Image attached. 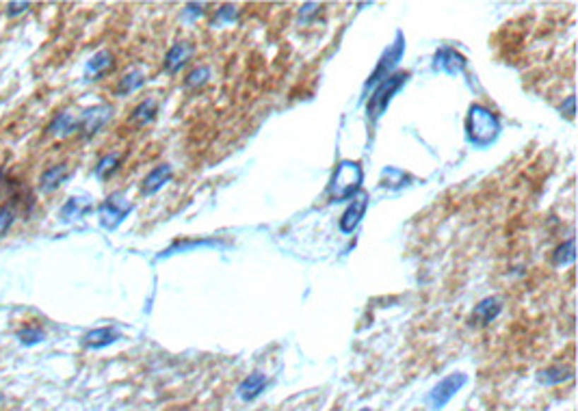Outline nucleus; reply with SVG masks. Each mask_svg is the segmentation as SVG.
Wrapping results in <instances>:
<instances>
[{"label": "nucleus", "instance_id": "nucleus-1", "mask_svg": "<svg viewBox=\"0 0 578 411\" xmlns=\"http://www.w3.org/2000/svg\"><path fill=\"white\" fill-rule=\"evenodd\" d=\"M466 132L468 141L477 148H488L490 143L496 141V136L500 132V121L498 117L485 109V107H470L468 119H466Z\"/></svg>", "mask_w": 578, "mask_h": 411}, {"label": "nucleus", "instance_id": "nucleus-2", "mask_svg": "<svg viewBox=\"0 0 578 411\" xmlns=\"http://www.w3.org/2000/svg\"><path fill=\"white\" fill-rule=\"evenodd\" d=\"M362 180H364L362 167L353 160H343L334 171V178L329 184V197L334 201L353 199L362 189Z\"/></svg>", "mask_w": 578, "mask_h": 411}, {"label": "nucleus", "instance_id": "nucleus-3", "mask_svg": "<svg viewBox=\"0 0 578 411\" xmlns=\"http://www.w3.org/2000/svg\"><path fill=\"white\" fill-rule=\"evenodd\" d=\"M410 81V74L407 72H396V74H392V76H388L386 81H382L377 87H375V91H372V95H370V100H368V105H366V113H368V119L370 121H377L384 113H386V109H388V105H390V100L394 97V93Z\"/></svg>", "mask_w": 578, "mask_h": 411}, {"label": "nucleus", "instance_id": "nucleus-4", "mask_svg": "<svg viewBox=\"0 0 578 411\" xmlns=\"http://www.w3.org/2000/svg\"><path fill=\"white\" fill-rule=\"evenodd\" d=\"M466 383H468V374L466 372H451V374H447L444 379H440L431 388V392L427 394L429 409L431 411H442L464 390Z\"/></svg>", "mask_w": 578, "mask_h": 411}, {"label": "nucleus", "instance_id": "nucleus-5", "mask_svg": "<svg viewBox=\"0 0 578 411\" xmlns=\"http://www.w3.org/2000/svg\"><path fill=\"white\" fill-rule=\"evenodd\" d=\"M130 213H132V203L122 193H111L98 206L100 225L105 230H117Z\"/></svg>", "mask_w": 578, "mask_h": 411}, {"label": "nucleus", "instance_id": "nucleus-6", "mask_svg": "<svg viewBox=\"0 0 578 411\" xmlns=\"http://www.w3.org/2000/svg\"><path fill=\"white\" fill-rule=\"evenodd\" d=\"M403 52H405V37H403V32L399 30V32H396V37H394V42H392V44L388 46V50L382 54V59H379V63H377V67H375V72H372V74L368 76L366 89L375 87V85H379L382 81H386L388 76H392L394 67L399 65Z\"/></svg>", "mask_w": 578, "mask_h": 411}, {"label": "nucleus", "instance_id": "nucleus-7", "mask_svg": "<svg viewBox=\"0 0 578 411\" xmlns=\"http://www.w3.org/2000/svg\"><path fill=\"white\" fill-rule=\"evenodd\" d=\"M113 117V107L111 105H95L89 107L87 111H83V115L78 117V132L85 136V139H91L95 136L102 128L109 124V119Z\"/></svg>", "mask_w": 578, "mask_h": 411}, {"label": "nucleus", "instance_id": "nucleus-8", "mask_svg": "<svg viewBox=\"0 0 578 411\" xmlns=\"http://www.w3.org/2000/svg\"><path fill=\"white\" fill-rule=\"evenodd\" d=\"M117 340H122V333L117 327H98V329H91L83 335L81 345L89 351H100V349H107L111 345H115Z\"/></svg>", "mask_w": 578, "mask_h": 411}, {"label": "nucleus", "instance_id": "nucleus-9", "mask_svg": "<svg viewBox=\"0 0 578 411\" xmlns=\"http://www.w3.org/2000/svg\"><path fill=\"white\" fill-rule=\"evenodd\" d=\"M366 208H368V195L360 191L351 199V203L347 206V210L343 213V217H340V230H343L345 234H351L360 225V221L364 219Z\"/></svg>", "mask_w": 578, "mask_h": 411}, {"label": "nucleus", "instance_id": "nucleus-10", "mask_svg": "<svg viewBox=\"0 0 578 411\" xmlns=\"http://www.w3.org/2000/svg\"><path fill=\"white\" fill-rule=\"evenodd\" d=\"M502 312V301L498 297H485L481 299L470 314V325H490L492 321L498 318Z\"/></svg>", "mask_w": 578, "mask_h": 411}, {"label": "nucleus", "instance_id": "nucleus-11", "mask_svg": "<svg viewBox=\"0 0 578 411\" xmlns=\"http://www.w3.org/2000/svg\"><path fill=\"white\" fill-rule=\"evenodd\" d=\"M433 67L444 74H461L466 70V59L453 48H440L433 56Z\"/></svg>", "mask_w": 578, "mask_h": 411}, {"label": "nucleus", "instance_id": "nucleus-12", "mask_svg": "<svg viewBox=\"0 0 578 411\" xmlns=\"http://www.w3.org/2000/svg\"><path fill=\"white\" fill-rule=\"evenodd\" d=\"M174 178V169H172V165H167V162H163V165H156L150 174L143 178V182H141V195H146V197H152V195H156L169 180Z\"/></svg>", "mask_w": 578, "mask_h": 411}, {"label": "nucleus", "instance_id": "nucleus-13", "mask_svg": "<svg viewBox=\"0 0 578 411\" xmlns=\"http://www.w3.org/2000/svg\"><path fill=\"white\" fill-rule=\"evenodd\" d=\"M191 54H193V46H191V44H187V42L174 44L172 48L167 50V54H165L163 70H165L167 74H176V72H180L182 67L187 65V61L191 59Z\"/></svg>", "mask_w": 578, "mask_h": 411}, {"label": "nucleus", "instance_id": "nucleus-14", "mask_svg": "<svg viewBox=\"0 0 578 411\" xmlns=\"http://www.w3.org/2000/svg\"><path fill=\"white\" fill-rule=\"evenodd\" d=\"M266 383H269L266 374L252 372L249 376H245V379L239 383V388H236V396H239L243 403H252V400H256L264 392Z\"/></svg>", "mask_w": 578, "mask_h": 411}, {"label": "nucleus", "instance_id": "nucleus-15", "mask_svg": "<svg viewBox=\"0 0 578 411\" xmlns=\"http://www.w3.org/2000/svg\"><path fill=\"white\" fill-rule=\"evenodd\" d=\"M67 178H70V167H67L65 162L52 165V167H48V169L44 171V174L40 176V191L52 193V191H57Z\"/></svg>", "mask_w": 578, "mask_h": 411}, {"label": "nucleus", "instance_id": "nucleus-16", "mask_svg": "<svg viewBox=\"0 0 578 411\" xmlns=\"http://www.w3.org/2000/svg\"><path fill=\"white\" fill-rule=\"evenodd\" d=\"M111 67H113V54L109 50H100V52H95L87 61V65H85V78L89 83H93L100 76H105L111 70Z\"/></svg>", "mask_w": 578, "mask_h": 411}, {"label": "nucleus", "instance_id": "nucleus-17", "mask_svg": "<svg viewBox=\"0 0 578 411\" xmlns=\"http://www.w3.org/2000/svg\"><path fill=\"white\" fill-rule=\"evenodd\" d=\"M91 210V199L89 197H70L59 210V219L63 223H70L74 219H81L83 215H87Z\"/></svg>", "mask_w": 578, "mask_h": 411}, {"label": "nucleus", "instance_id": "nucleus-18", "mask_svg": "<svg viewBox=\"0 0 578 411\" xmlns=\"http://www.w3.org/2000/svg\"><path fill=\"white\" fill-rule=\"evenodd\" d=\"M46 132L50 136H70L72 132H78V117H74L72 113H59L54 115V119L50 121V126L46 128Z\"/></svg>", "mask_w": 578, "mask_h": 411}, {"label": "nucleus", "instance_id": "nucleus-19", "mask_svg": "<svg viewBox=\"0 0 578 411\" xmlns=\"http://www.w3.org/2000/svg\"><path fill=\"white\" fill-rule=\"evenodd\" d=\"M156 113H158V102L154 97H146L143 102H139L137 107H134L132 115H130V124L134 126H148L156 119Z\"/></svg>", "mask_w": 578, "mask_h": 411}, {"label": "nucleus", "instance_id": "nucleus-20", "mask_svg": "<svg viewBox=\"0 0 578 411\" xmlns=\"http://www.w3.org/2000/svg\"><path fill=\"white\" fill-rule=\"evenodd\" d=\"M574 370L570 366H548L537 372V381L541 386H559L572 379Z\"/></svg>", "mask_w": 578, "mask_h": 411}, {"label": "nucleus", "instance_id": "nucleus-21", "mask_svg": "<svg viewBox=\"0 0 578 411\" xmlns=\"http://www.w3.org/2000/svg\"><path fill=\"white\" fill-rule=\"evenodd\" d=\"M221 243L215 241V238H195V241H176L172 247H167L158 258H169L174 254H180V251H189V249H197V247H219Z\"/></svg>", "mask_w": 578, "mask_h": 411}, {"label": "nucleus", "instance_id": "nucleus-22", "mask_svg": "<svg viewBox=\"0 0 578 411\" xmlns=\"http://www.w3.org/2000/svg\"><path fill=\"white\" fill-rule=\"evenodd\" d=\"M119 162H122V154H119V152H111V154H107V156H102V158L98 160L95 169H93L95 178H98V180H109V178L115 174V171H117Z\"/></svg>", "mask_w": 578, "mask_h": 411}, {"label": "nucleus", "instance_id": "nucleus-23", "mask_svg": "<svg viewBox=\"0 0 578 411\" xmlns=\"http://www.w3.org/2000/svg\"><path fill=\"white\" fill-rule=\"evenodd\" d=\"M16 338H18V342L22 347H35V345H40V342L46 340V331L42 327H37V325H26L16 333Z\"/></svg>", "mask_w": 578, "mask_h": 411}, {"label": "nucleus", "instance_id": "nucleus-24", "mask_svg": "<svg viewBox=\"0 0 578 411\" xmlns=\"http://www.w3.org/2000/svg\"><path fill=\"white\" fill-rule=\"evenodd\" d=\"M143 83H146L143 72H141V70H132V72H128V74L119 81L117 93H119V95H130V93H134L137 89H141Z\"/></svg>", "mask_w": 578, "mask_h": 411}, {"label": "nucleus", "instance_id": "nucleus-25", "mask_svg": "<svg viewBox=\"0 0 578 411\" xmlns=\"http://www.w3.org/2000/svg\"><path fill=\"white\" fill-rule=\"evenodd\" d=\"M574 262V238H567L563 245H559L553 254V264L555 266H565Z\"/></svg>", "mask_w": 578, "mask_h": 411}, {"label": "nucleus", "instance_id": "nucleus-26", "mask_svg": "<svg viewBox=\"0 0 578 411\" xmlns=\"http://www.w3.org/2000/svg\"><path fill=\"white\" fill-rule=\"evenodd\" d=\"M208 78H211V67H208V65H199L197 70H193V72L187 76L184 85H187V87H201Z\"/></svg>", "mask_w": 578, "mask_h": 411}, {"label": "nucleus", "instance_id": "nucleus-27", "mask_svg": "<svg viewBox=\"0 0 578 411\" xmlns=\"http://www.w3.org/2000/svg\"><path fill=\"white\" fill-rule=\"evenodd\" d=\"M239 20V9H236L234 5H223L219 7L215 20H213V26H219V24H232Z\"/></svg>", "mask_w": 578, "mask_h": 411}, {"label": "nucleus", "instance_id": "nucleus-28", "mask_svg": "<svg viewBox=\"0 0 578 411\" xmlns=\"http://www.w3.org/2000/svg\"><path fill=\"white\" fill-rule=\"evenodd\" d=\"M13 221H16V213L9 208V206H5V208L0 210V234H5L13 225Z\"/></svg>", "mask_w": 578, "mask_h": 411}, {"label": "nucleus", "instance_id": "nucleus-29", "mask_svg": "<svg viewBox=\"0 0 578 411\" xmlns=\"http://www.w3.org/2000/svg\"><path fill=\"white\" fill-rule=\"evenodd\" d=\"M204 16V5L199 3H191V5H187L184 7V11H182V20L184 22H191V20H197V18H201Z\"/></svg>", "mask_w": 578, "mask_h": 411}, {"label": "nucleus", "instance_id": "nucleus-30", "mask_svg": "<svg viewBox=\"0 0 578 411\" xmlns=\"http://www.w3.org/2000/svg\"><path fill=\"white\" fill-rule=\"evenodd\" d=\"M28 9H30V3H9V5H7V18L24 16Z\"/></svg>", "mask_w": 578, "mask_h": 411}, {"label": "nucleus", "instance_id": "nucleus-31", "mask_svg": "<svg viewBox=\"0 0 578 411\" xmlns=\"http://www.w3.org/2000/svg\"><path fill=\"white\" fill-rule=\"evenodd\" d=\"M561 111H565V115H567V117H572V115H574V95H570V97L563 102V105H561Z\"/></svg>", "mask_w": 578, "mask_h": 411}, {"label": "nucleus", "instance_id": "nucleus-32", "mask_svg": "<svg viewBox=\"0 0 578 411\" xmlns=\"http://www.w3.org/2000/svg\"><path fill=\"white\" fill-rule=\"evenodd\" d=\"M358 411H372V409H368V407H364V409H358Z\"/></svg>", "mask_w": 578, "mask_h": 411}]
</instances>
